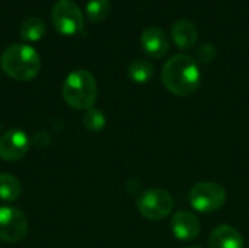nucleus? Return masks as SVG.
Wrapping results in <instances>:
<instances>
[{"mask_svg":"<svg viewBox=\"0 0 249 248\" xmlns=\"http://www.w3.org/2000/svg\"><path fill=\"white\" fill-rule=\"evenodd\" d=\"M174 208L175 200L165 189H147L137 197V210L149 221H162L168 218Z\"/></svg>","mask_w":249,"mask_h":248,"instance_id":"4","label":"nucleus"},{"mask_svg":"<svg viewBox=\"0 0 249 248\" xmlns=\"http://www.w3.org/2000/svg\"><path fill=\"white\" fill-rule=\"evenodd\" d=\"M51 20L61 35H76L83 31L85 19L80 7L73 0H57L51 9Z\"/></svg>","mask_w":249,"mask_h":248,"instance_id":"6","label":"nucleus"},{"mask_svg":"<svg viewBox=\"0 0 249 248\" xmlns=\"http://www.w3.org/2000/svg\"><path fill=\"white\" fill-rule=\"evenodd\" d=\"M209 248H244V238L232 225H219L210 232Z\"/></svg>","mask_w":249,"mask_h":248,"instance_id":"11","label":"nucleus"},{"mask_svg":"<svg viewBox=\"0 0 249 248\" xmlns=\"http://www.w3.org/2000/svg\"><path fill=\"white\" fill-rule=\"evenodd\" d=\"M153 73H155V67L146 58H136V60H133L128 64V69H127L128 79L131 82H134V83H139V85L147 83L153 77Z\"/></svg>","mask_w":249,"mask_h":248,"instance_id":"13","label":"nucleus"},{"mask_svg":"<svg viewBox=\"0 0 249 248\" xmlns=\"http://www.w3.org/2000/svg\"><path fill=\"white\" fill-rule=\"evenodd\" d=\"M200 229V221L193 212L178 210L171 218V231L177 240L193 241L198 237Z\"/></svg>","mask_w":249,"mask_h":248,"instance_id":"10","label":"nucleus"},{"mask_svg":"<svg viewBox=\"0 0 249 248\" xmlns=\"http://www.w3.org/2000/svg\"><path fill=\"white\" fill-rule=\"evenodd\" d=\"M45 31H47L45 22L38 16H32L22 22L19 34L23 41L36 42V41L42 39V37L45 35Z\"/></svg>","mask_w":249,"mask_h":248,"instance_id":"15","label":"nucleus"},{"mask_svg":"<svg viewBox=\"0 0 249 248\" xmlns=\"http://www.w3.org/2000/svg\"><path fill=\"white\" fill-rule=\"evenodd\" d=\"M29 225L25 213L15 206H0V240L18 244L25 240Z\"/></svg>","mask_w":249,"mask_h":248,"instance_id":"7","label":"nucleus"},{"mask_svg":"<svg viewBox=\"0 0 249 248\" xmlns=\"http://www.w3.org/2000/svg\"><path fill=\"white\" fill-rule=\"evenodd\" d=\"M31 148V140L20 129H12L0 136V158L7 162L22 159Z\"/></svg>","mask_w":249,"mask_h":248,"instance_id":"8","label":"nucleus"},{"mask_svg":"<svg viewBox=\"0 0 249 248\" xmlns=\"http://www.w3.org/2000/svg\"><path fill=\"white\" fill-rule=\"evenodd\" d=\"M63 98L73 110L88 111L93 108L98 99V85L93 75L85 69L69 73L63 83Z\"/></svg>","mask_w":249,"mask_h":248,"instance_id":"3","label":"nucleus"},{"mask_svg":"<svg viewBox=\"0 0 249 248\" xmlns=\"http://www.w3.org/2000/svg\"><path fill=\"white\" fill-rule=\"evenodd\" d=\"M140 44L143 51L153 58H163L169 50V39L166 32L159 26H149L142 32Z\"/></svg>","mask_w":249,"mask_h":248,"instance_id":"9","label":"nucleus"},{"mask_svg":"<svg viewBox=\"0 0 249 248\" xmlns=\"http://www.w3.org/2000/svg\"><path fill=\"white\" fill-rule=\"evenodd\" d=\"M3 72L15 80L28 82L38 76L41 58L38 51L28 44H12L0 56Z\"/></svg>","mask_w":249,"mask_h":248,"instance_id":"2","label":"nucleus"},{"mask_svg":"<svg viewBox=\"0 0 249 248\" xmlns=\"http://www.w3.org/2000/svg\"><path fill=\"white\" fill-rule=\"evenodd\" d=\"M226 190L213 181H201L193 186L188 194L190 205L200 213H213L222 209L226 203Z\"/></svg>","mask_w":249,"mask_h":248,"instance_id":"5","label":"nucleus"},{"mask_svg":"<svg viewBox=\"0 0 249 248\" xmlns=\"http://www.w3.org/2000/svg\"><path fill=\"white\" fill-rule=\"evenodd\" d=\"M111 13V1L109 0H89L86 4L88 19L93 23L104 22Z\"/></svg>","mask_w":249,"mask_h":248,"instance_id":"16","label":"nucleus"},{"mask_svg":"<svg viewBox=\"0 0 249 248\" xmlns=\"http://www.w3.org/2000/svg\"><path fill=\"white\" fill-rule=\"evenodd\" d=\"M216 47L210 42H203L197 50H196V56L194 60L200 64H210L214 58H216Z\"/></svg>","mask_w":249,"mask_h":248,"instance_id":"18","label":"nucleus"},{"mask_svg":"<svg viewBox=\"0 0 249 248\" xmlns=\"http://www.w3.org/2000/svg\"><path fill=\"white\" fill-rule=\"evenodd\" d=\"M163 86L177 96H191L197 92L201 82L200 67L194 57L188 54L172 56L162 67Z\"/></svg>","mask_w":249,"mask_h":248,"instance_id":"1","label":"nucleus"},{"mask_svg":"<svg viewBox=\"0 0 249 248\" xmlns=\"http://www.w3.org/2000/svg\"><path fill=\"white\" fill-rule=\"evenodd\" d=\"M82 123H83V126H85V129L88 132L99 133L107 126V117H105V114L101 110L90 108V110L85 111V114L82 117Z\"/></svg>","mask_w":249,"mask_h":248,"instance_id":"17","label":"nucleus"},{"mask_svg":"<svg viewBox=\"0 0 249 248\" xmlns=\"http://www.w3.org/2000/svg\"><path fill=\"white\" fill-rule=\"evenodd\" d=\"M171 37L175 45L181 50H190L198 39V29L188 19H178L171 28Z\"/></svg>","mask_w":249,"mask_h":248,"instance_id":"12","label":"nucleus"},{"mask_svg":"<svg viewBox=\"0 0 249 248\" xmlns=\"http://www.w3.org/2000/svg\"><path fill=\"white\" fill-rule=\"evenodd\" d=\"M22 194V186L19 180L7 172L0 174V200L6 203H13L19 200Z\"/></svg>","mask_w":249,"mask_h":248,"instance_id":"14","label":"nucleus"},{"mask_svg":"<svg viewBox=\"0 0 249 248\" xmlns=\"http://www.w3.org/2000/svg\"><path fill=\"white\" fill-rule=\"evenodd\" d=\"M185 248H203V247H200V246H191V247H185Z\"/></svg>","mask_w":249,"mask_h":248,"instance_id":"19","label":"nucleus"}]
</instances>
